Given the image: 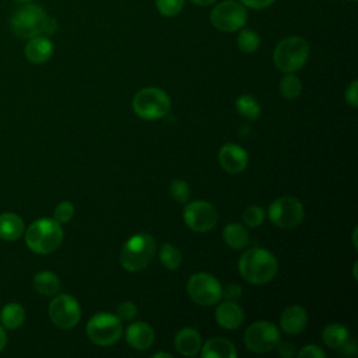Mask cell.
<instances>
[{
  "label": "cell",
  "instance_id": "obj_1",
  "mask_svg": "<svg viewBox=\"0 0 358 358\" xmlns=\"http://www.w3.org/2000/svg\"><path fill=\"white\" fill-rule=\"evenodd\" d=\"M11 31L24 39H29L36 35H53L57 31V22L49 17L46 11L34 3H24L17 8L10 18Z\"/></svg>",
  "mask_w": 358,
  "mask_h": 358
},
{
  "label": "cell",
  "instance_id": "obj_2",
  "mask_svg": "<svg viewBox=\"0 0 358 358\" xmlns=\"http://www.w3.org/2000/svg\"><path fill=\"white\" fill-rule=\"evenodd\" d=\"M238 270L248 282L263 285L275 277L278 262L271 252L263 248H250L239 257Z\"/></svg>",
  "mask_w": 358,
  "mask_h": 358
},
{
  "label": "cell",
  "instance_id": "obj_3",
  "mask_svg": "<svg viewBox=\"0 0 358 358\" xmlns=\"http://www.w3.org/2000/svg\"><path fill=\"white\" fill-rule=\"evenodd\" d=\"M63 241V229L56 220L39 218L25 231L27 246L39 255L55 252Z\"/></svg>",
  "mask_w": 358,
  "mask_h": 358
},
{
  "label": "cell",
  "instance_id": "obj_4",
  "mask_svg": "<svg viewBox=\"0 0 358 358\" xmlns=\"http://www.w3.org/2000/svg\"><path fill=\"white\" fill-rule=\"evenodd\" d=\"M155 250V239L147 232H138L129 238L122 246L120 264L127 271H140L151 263Z\"/></svg>",
  "mask_w": 358,
  "mask_h": 358
},
{
  "label": "cell",
  "instance_id": "obj_5",
  "mask_svg": "<svg viewBox=\"0 0 358 358\" xmlns=\"http://www.w3.org/2000/svg\"><path fill=\"white\" fill-rule=\"evenodd\" d=\"M309 57V43L302 36H287L281 39L273 53L275 67L284 73L299 70Z\"/></svg>",
  "mask_w": 358,
  "mask_h": 358
},
{
  "label": "cell",
  "instance_id": "obj_6",
  "mask_svg": "<svg viewBox=\"0 0 358 358\" xmlns=\"http://www.w3.org/2000/svg\"><path fill=\"white\" fill-rule=\"evenodd\" d=\"M134 113L145 120L164 117L171 109V98L165 91L157 87L141 88L131 102Z\"/></svg>",
  "mask_w": 358,
  "mask_h": 358
},
{
  "label": "cell",
  "instance_id": "obj_7",
  "mask_svg": "<svg viewBox=\"0 0 358 358\" xmlns=\"http://www.w3.org/2000/svg\"><path fill=\"white\" fill-rule=\"evenodd\" d=\"M85 331L94 344L108 347L119 341L123 331L122 320L116 315L101 312L87 322Z\"/></svg>",
  "mask_w": 358,
  "mask_h": 358
},
{
  "label": "cell",
  "instance_id": "obj_8",
  "mask_svg": "<svg viewBox=\"0 0 358 358\" xmlns=\"http://www.w3.org/2000/svg\"><path fill=\"white\" fill-rule=\"evenodd\" d=\"M189 298L201 306H211L221 301L222 287L220 281L208 273L193 274L186 284Z\"/></svg>",
  "mask_w": 358,
  "mask_h": 358
},
{
  "label": "cell",
  "instance_id": "obj_9",
  "mask_svg": "<svg viewBox=\"0 0 358 358\" xmlns=\"http://www.w3.org/2000/svg\"><path fill=\"white\" fill-rule=\"evenodd\" d=\"M210 21L214 28L222 32H235L248 21V11L245 6L235 0H224L218 3L211 14Z\"/></svg>",
  "mask_w": 358,
  "mask_h": 358
},
{
  "label": "cell",
  "instance_id": "obj_10",
  "mask_svg": "<svg viewBox=\"0 0 358 358\" xmlns=\"http://www.w3.org/2000/svg\"><path fill=\"white\" fill-rule=\"evenodd\" d=\"M305 217V210L302 203L291 196H282L275 199L268 206L270 221L280 228L289 229L295 228L302 222Z\"/></svg>",
  "mask_w": 358,
  "mask_h": 358
},
{
  "label": "cell",
  "instance_id": "obj_11",
  "mask_svg": "<svg viewBox=\"0 0 358 358\" xmlns=\"http://www.w3.org/2000/svg\"><path fill=\"white\" fill-rule=\"evenodd\" d=\"M278 341H280L278 327L274 323L266 322V320L252 323L246 329L243 336V343L248 347V350L257 354H264L274 350Z\"/></svg>",
  "mask_w": 358,
  "mask_h": 358
},
{
  "label": "cell",
  "instance_id": "obj_12",
  "mask_svg": "<svg viewBox=\"0 0 358 358\" xmlns=\"http://www.w3.org/2000/svg\"><path fill=\"white\" fill-rule=\"evenodd\" d=\"M49 317L59 329H71L81 319V308L77 299L71 295L62 294L49 303Z\"/></svg>",
  "mask_w": 358,
  "mask_h": 358
},
{
  "label": "cell",
  "instance_id": "obj_13",
  "mask_svg": "<svg viewBox=\"0 0 358 358\" xmlns=\"http://www.w3.org/2000/svg\"><path fill=\"white\" fill-rule=\"evenodd\" d=\"M217 210L204 200H196L186 204L183 210L185 224L196 232H208L217 224Z\"/></svg>",
  "mask_w": 358,
  "mask_h": 358
},
{
  "label": "cell",
  "instance_id": "obj_14",
  "mask_svg": "<svg viewBox=\"0 0 358 358\" xmlns=\"http://www.w3.org/2000/svg\"><path fill=\"white\" fill-rule=\"evenodd\" d=\"M218 162L224 171L229 173H239L246 169L249 157L241 145L228 143L220 148Z\"/></svg>",
  "mask_w": 358,
  "mask_h": 358
},
{
  "label": "cell",
  "instance_id": "obj_15",
  "mask_svg": "<svg viewBox=\"0 0 358 358\" xmlns=\"http://www.w3.org/2000/svg\"><path fill=\"white\" fill-rule=\"evenodd\" d=\"M243 309L234 301H224L215 309L217 323L227 330L238 329L243 322Z\"/></svg>",
  "mask_w": 358,
  "mask_h": 358
},
{
  "label": "cell",
  "instance_id": "obj_16",
  "mask_svg": "<svg viewBox=\"0 0 358 358\" xmlns=\"http://www.w3.org/2000/svg\"><path fill=\"white\" fill-rule=\"evenodd\" d=\"M155 338L154 330L144 322H134L126 329V341L134 350H147L152 345Z\"/></svg>",
  "mask_w": 358,
  "mask_h": 358
},
{
  "label": "cell",
  "instance_id": "obj_17",
  "mask_svg": "<svg viewBox=\"0 0 358 358\" xmlns=\"http://www.w3.org/2000/svg\"><path fill=\"white\" fill-rule=\"evenodd\" d=\"M308 324L306 310L299 305H291L280 316V327L287 334H299Z\"/></svg>",
  "mask_w": 358,
  "mask_h": 358
},
{
  "label": "cell",
  "instance_id": "obj_18",
  "mask_svg": "<svg viewBox=\"0 0 358 358\" xmlns=\"http://www.w3.org/2000/svg\"><path fill=\"white\" fill-rule=\"evenodd\" d=\"M25 57L34 64H42L48 62L53 53V43L45 35H36L29 38L24 49Z\"/></svg>",
  "mask_w": 358,
  "mask_h": 358
},
{
  "label": "cell",
  "instance_id": "obj_19",
  "mask_svg": "<svg viewBox=\"0 0 358 358\" xmlns=\"http://www.w3.org/2000/svg\"><path fill=\"white\" fill-rule=\"evenodd\" d=\"M201 336L196 329L183 327L175 336V348L185 357L196 355L201 348Z\"/></svg>",
  "mask_w": 358,
  "mask_h": 358
},
{
  "label": "cell",
  "instance_id": "obj_20",
  "mask_svg": "<svg viewBox=\"0 0 358 358\" xmlns=\"http://www.w3.org/2000/svg\"><path fill=\"white\" fill-rule=\"evenodd\" d=\"M203 358H235L238 355L235 345L222 337H213L207 340L201 348Z\"/></svg>",
  "mask_w": 358,
  "mask_h": 358
},
{
  "label": "cell",
  "instance_id": "obj_21",
  "mask_svg": "<svg viewBox=\"0 0 358 358\" xmlns=\"http://www.w3.org/2000/svg\"><path fill=\"white\" fill-rule=\"evenodd\" d=\"M25 227L20 215L14 213L0 214V238L4 241H15L21 238Z\"/></svg>",
  "mask_w": 358,
  "mask_h": 358
},
{
  "label": "cell",
  "instance_id": "obj_22",
  "mask_svg": "<svg viewBox=\"0 0 358 358\" xmlns=\"http://www.w3.org/2000/svg\"><path fill=\"white\" fill-rule=\"evenodd\" d=\"M222 238L225 243L235 250L243 249L249 242V234L243 224L239 222H229L225 225L222 231Z\"/></svg>",
  "mask_w": 358,
  "mask_h": 358
},
{
  "label": "cell",
  "instance_id": "obj_23",
  "mask_svg": "<svg viewBox=\"0 0 358 358\" xmlns=\"http://www.w3.org/2000/svg\"><path fill=\"white\" fill-rule=\"evenodd\" d=\"M34 288L38 294L46 296L56 295L60 289V280L52 271H39L34 277Z\"/></svg>",
  "mask_w": 358,
  "mask_h": 358
},
{
  "label": "cell",
  "instance_id": "obj_24",
  "mask_svg": "<svg viewBox=\"0 0 358 358\" xmlns=\"http://www.w3.org/2000/svg\"><path fill=\"white\" fill-rule=\"evenodd\" d=\"M0 320H1L3 327L14 330V329L20 327L24 323V320H25V310H24V308L20 303H15V302L7 303L1 309Z\"/></svg>",
  "mask_w": 358,
  "mask_h": 358
},
{
  "label": "cell",
  "instance_id": "obj_25",
  "mask_svg": "<svg viewBox=\"0 0 358 358\" xmlns=\"http://www.w3.org/2000/svg\"><path fill=\"white\" fill-rule=\"evenodd\" d=\"M350 337V333L347 327H344L340 323H329L323 331H322V340L323 343L330 348H340L341 344Z\"/></svg>",
  "mask_w": 358,
  "mask_h": 358
},
{
  "label": "cell",
  "instance_id": "obj_26",
  "mask_svg": "<svg viewBox=\"0 0 358 358\" xmlns=\"http://www.w3.org/2000/svg\"><path fill=\"white\" fill-rule=\"evenodd\" d=\"M158 255L161 264L168 270H176L182 263L180 250L172 243H162Z\"/></svg>",
  "mask_w": 358,
  "mask_h": 358
},
{
  "label": "cell",
  "instance_id": "obj_27",
  "mask_svg": "<svg viewBox=\"0 0 358 358\" xmlns=\"http://www.w3.org/2000/svg\"><path fill=\"white\" fill-rule=\"evenodd\" d=\"M235 106L239 115L249 120H256L260 116V105L252 95H241L235 101Z\"/></svg>",
  "mask_w": 358,
  "mask_h": 358
},
{
  "label": "cell",
  "instance_id": "obj_28",
  "mask_svg": "<svg viewBox=\"0 0 358 358\" xmlns=\"http://www.w3.org/2000/svg\"><path fill=\"white\" fill-rule=\"evenodd\" d=\"M280 92L285 99H296L302 92V83L301 80L294 76L292 73H287L280 81Z\"/></svg>",
  "mask_w": 358,
  "mask_h": 358
},
{
  "label": "cell",
  "instance_id": "obj_29",
  "mask_svg": "<svg viewBox=\"0 0 358 358\" xmlns=\"http://www.w3.org/2000/svg\"><path fill=\"white\" fill-rule=\"evenodd\" d=\"M238 46L245 53H253L260 46V36L252 29H242L238 35Z\"/></svg>",
  "mask_w": 358,
  "mask_h": 358
},
{
  "label": "cell",
  "instance_id": "obj_30",
  "mask_svg": "<svg viewBox=\"0 0 358 358\" xmlns=\"http://www.w3.org/2000/svg\"><path fill=\"white\" fill-rule=\"evenodd\" d=\"M242 220H243V224L246 227H250V228L260 227L263 224V221H264V211L259 206H249L243 211Z\"/></svg>",
  "mask_w": 358,
  "mask_h": 358
},
{
  "label": "cell",
  "instance_id": "obj_31",
  "mask_svg": "<svg viewBox=\"0 0 358 358\" xmlns=\"http://www.w3.org/2000/svg\"><path fill=\"white\" fill-rule=\"evenodd\" d=\"M169 193L178 203H186L190 197V187L185 180L175 179L169 186Z\"/></svg>",
  "mask_w": 358,
  "mask_h": 358
},
{
  "label": "cell",
  "instance_id": "obj_32",
  "mask_svg": "<svg viewBox=\"0 0 358 358\" xmlns=\"http://www.w3.org/2000/svg\"><path fill=\"white\" fill-rule=\"evenodd\" d=\"M185 0H155L158 11L165 17H173L183 8Z\"/></svg>",
  "mask_w": 358,
  "mask_h": 358
},
{
  "label": "cell",
  "instance_id": "obj_33",
  "mask_svg": "<svg viewBox=\"0 0 358 358\" xmlns=\"http://www.w3.org/2000/svg\"><path fill=\"white\" fill-rule=\"evenodd\" d=\"M55 220L59 222V224H66L69 222L73 215H74V206L70 203V201H60L56 208H55Z\"/></svg>",
  "mask_w": 358,
  "mask_h": 358
},
{
  "label": "cell",
  "instance_id": "obj_34",
  "mask_svg": "<svg viewBox=\"0 0 358 358\" xmlns=\"http://www.w3.org/2000/svg\"><path fill=\"white\" fill-rule=\"evenodd\" d=\"M295 355L298 358H324L326 357L324 351L316 344H306Z\"/></svg>",
  "mask_w": 358,
  "mask_h": 358
},
{
  "label": "cell",
  "instance_id": "obj_35",
  "mask_svg": "<svg viewBox=\"0 0 358 358\" xmlns=\"http://www.w3.org/2000/svg\"><path fill=\"white\" fill-rule=\"evenodd\" d=\"M137 315V306L131 301H124L117 306V317L120 320H131Z\"/></svg>",
  "mask_w": 358,
  "mask_h": 358
},
{
  "label": "cell",
  "instance_id": "obj_36",
  "mask_svg": "<svg viewBox=\"0 0 358 358\" xmlns=\"http://www.w3.org/2000/svg\"><path fill=\"white\" fill-rule=\"evenodd\" d=\"M345 102L352 106V108H357L358 106V83L357 80H354L345 90Z\"/></svg>",
  "mask_w": 358,
  "mask_h": 358
},
{
  "label": "cell",
  "instance_id": "obj_37",
  "mask_svg": "<svg viewBox=\"0 0 358 358\" xmlns=\"http://www.w3.org/2000/svg\"><path fill=\"white\" fill-rule=\"evenodd\" d=\"M242 295V288L238 284H229L222 289V296H225V301H234L236 302Z\"/></svg>",
  "mask_w": 358,
  "mask_h": 358
},
{
  "label": "cell",
  "instance_id": "obj_38",
  "mask_svg": "<svg viewBox=\"0 0 358 358\" xmlns=\"http://www.w3.org/2000/svg\"><path fill=\"white\" fill-rule=\"evenodd\" d=\"M275 348H277L278 354H280L282 358H291V357H294V355L296 354L294 344H291V343H288V341H278L277 345H275Z\"/></svg>",
  "mask_w": 358,
  "mask_h": 358
},
{
  "label": "cell",
  "instance_id": "obj_39",
  "mask_svg": "<svg viewBox=\"0 0 358 358\" xmlns=\"http://www.w3.org/2000/svg\"><path fill=\"white\" fill-rule=\"evenodd\" d=\"M275 0H241V3L249 8H255V10H262L266 8L268 6H271Z\"/></svg>",
  "mask_w": 358,
  "mask_h": 358
},
{
  "label": "cell",
  "instance_id": "obj_40",
  "mask_svg": "<svg viewBox=\"0 0 358 358\" xmlns=\"http://www.w3.org/2000/svg\"><path fill=\"white\" fill-rule=\"evenodd\" d=\"M338 350L341 351L343 355L351 357V355H354V354L357 352V344H355L354 340H351V338L348 337V338L341 344V347H340Z\"/></svg>",
  "mask_w": 358,
  "mask_h": 358
},
{
  "label": "cell",
  "instance_id": "obj_41",
  "mask_svg": "<svg viewBox=\"0 0 358 358\" xmlns=\"http://www.w3.org/2000/svg\"><path fill=\"white\" fill-rule=\"evenodd\" d=\"M6 343H7V334L4 331V327L0 326V351L6 347Z\"/></svg>",
  "mask_w": 358,
  "mask_h": 358
},
{
  "label": "cell",
  "instance_id": "obj_42",
  "mask_svg": "<svg viewBox=\"0 0 358 358\" xmlns=\"http://www.w3.org/2000/svg\"><path fill=\"white\" fill-rule=\"evenodd\" d=\"M190 1H193L194 4H199V6H208V4H213L217 0H190Z\"/></svg>",
  "mask_w": 358,
  "mask_h": 358
},
{
  "label": "cell",
  "instance_id": "obj_43",
  "mask_svg": "<svg viewBox=\"0 0 358 358\" xmlns=\"http://www.w3.org/2000/svg\"><path fill=\"white\" fill-rule=\"evenodd\" d=\"M154 358H159V357H165V358H172V354H169V352H155L154 355H152Z\"/></svg>",
  "mask_w": 358,
  "mask_h": 358
},
{
  "label": "cell",
  "instance_id": "obj_44",
  "mask_svg": "<svg viewBox=\"0 0 358 358\" xmlns=\"http://www.w3.org/2000/svg\"><path fill=\"white\" fill-rule=\"evenodd\" d=\"M14 1H18V3H22V4H24V3H31L32 0H14Z\"/></svg>",
  "mask_w": 358,
  "mask_h": 358
},
{
  "label": "cell",
  "instance_id": "obj_45",
  "mask_svg": "<svg viewBox=\"0 0 358 358\" xmlns=\"http://www.w3.org/2000/svg\"><path fill=\"white\" fill-rule=\"evenodd\" d=\"M348 1H355V0H348Z\"/></svg>",
  "mask_w": 358,
  "mask_h": 358
}]
</instances>
